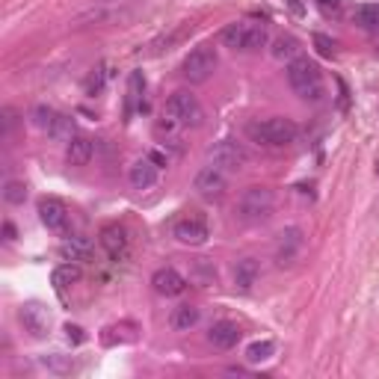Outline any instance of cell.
Here are the masks:
<instances>
[{
  "label": "cell",
  "mask_w": 379,
  "mask_h": 379,
  "mask_svg": "<svg viewBox=\"0 0 379 379\" xmlns=\"http://www.w3.org/2000/svg\"><path fill=\"white\" fill-rule=\"evenodd\" d=\"M246 133L252 142H258V146H267V148H285L296 142L300 137V128L285 119V116H270V119H258V122H249L246 125Z\"/></svg>",
  "instance_id": "1"
},
{
  "label": "cell",
  "mask_w": 379,
  "mask_h": 379,
  "mask_svg": "<svg viewBox=\"0 0 379 379\" xmlns=\"http://www.w3.org/2000/svg\"><path fill=\"white\" fill-rule=\"evenodd\" d=\"M276 211V193L270 187H246L234 205V213H237L240 222L246 225H261L267 222Z\"/></svg>",
  "instance_id": "2"
},
{
  "label": "cell",
  "mask_w": 379,
  "mask_h": 379,
  "mask_svg": "<svg viewBox=\"0 0 379 379\" xmlns=\"http://www.w3.org/2000/svg\"><path fill=\"white\" fill-rule=\"evenodd\" d=\"M287 83L305 101H317L323 95V75L309 57H296L287 62Z\"/></svg>",
  "instance_id": "3"
},
{
  "label": "cell",
  "mask_w": 379,
  "mask_h": 379,
  "mask_svg": "<svg viewBox=\"0 0 379 379\" xmlns=\"http://www.w3.org/2000/svg\"><path fill=\"white\" fill-rule=\"evenodd\" d=\"M220 39L231 51H261L267 44V27L258 21H234L220 33Z\"/></svg>",
  "instance_id": "4"
},
{
  "label": "cell",
  "mask_w": 379,
  "mask_h": 379,
  "mask_svg": "<svg viewBox=\"0 0 379 379\" xmlns=\"http://www.w3.org/2000/svg\"><path fill=\"white\" fill-rule=\"evenodd\" d=\"M164 116H169V119L178 122L181 128H198V125L205 122L202 104H198V98L193 92H187V89H178V92L166 98Z\"/></svg>",
  "instance_id": "5"
},
{
  "label": "cell",
  "mask_w": 379,
  "mask_h": 379,
  "mask_svg": "<svg viewBox=\"0 0 379 379\" xmlns=\"http://www.w3.org/2000/svg\"><path fill=\"white\" fill-rule=\"evenodd\" d=\"M216 66H220L216 48H211V44H198V48H193L184 57L181 75H184V80H190V83H207V80L213 77Z\"/></svg>",
  "instance_id": "6"
},
{
  "label": "cell",
  "mask_w": 379,
  "mask_h": 379,
  "mask_svg": "<svg viewBox=\"0 0 379 379\" xmlns=\"http://www.w3.org/2000/svg\"><path fill=\"white\" fill-rule=\"evenodd\" d=\"M205 160L213 166H220L222 172H237V169H243L249 164V151L234 140H220L205 151Z\"/></svg>",
  "instance_id": "7"
},
{
  "label": "cell",
  "mask_w": 379,
  "mask_h": 379,
  "mask_svg": "<svg viewBox=\"0 0 379 379\" xmlns=\"http://www.w3.org/2000/svg\"><path fill=\"white\" fill-rule=\"evenodd\" d=\"M302 246H305V234L300 225H287V228L278 231L276 237V246H273V258H276V267H293L296 258L302 255Z\"/></svg>",
  "instance_id": "8"
},
{
  "label": "cell",
  "mask_w": 379,
  "mask_h": 379,
  "mask_svg": "<svg viewBox=\"0 0 379 379\" xmlns=\"http://www.w3.org/2000/svg\"><path fill=\"white\" fill-rule=\"evenodd\" d=\"M225 187H228V178H225L222 169L213 166V164L202 166L196 172V178H193V190L202 198H220L225 193Z\"/></svg>",
  "instance_id": "9"
},
{
  "label": "cell",
  "mask_w": 379,
  "mask_h": 379,
  "mask_svg": "<svg viewBox=\"0 0 379 379\" xmlns=\"http://www.w3.org/2000/svg\"><path fill=\"white\" fill-rule=\"evenodd\" d=\"M175 240L184 243V246H205L207 237H211V231H207V222L202 216H184V220L175 222Z\"/></svg>",
  "instance_id": "10"
},
{
  "label": "cell",
  "mask_w": 379,
  "mask_h": 379,
  "mask_svg": "<svg viewBox=\"0 0 379 379\" xmlns=\"http://www.w3.org/2000/svg\"><path fill=\"white\" fill-rule=\"evenodd\" d=\"M39 216H42V222L48 225V231L62 234L68 228V207H66V202H60V198H53V196L39 202Z\"/></svg>",
  "instance_id": "11"
},
{
  "label": "cell",
  "mask_w": 379,
  "mask_h": 379,
  "mask_svg": "<svg viewBox=\"0 0 379 379\" xmlns=\"http://www.w3.org/2000/svg\"><path fill=\"white\" fill-rule=\"evenodd\" d=\"M98 240H101V249L113 261L125 258V252H128V228H125V225H119V222L104 225L101 234H98Z\"/></svg>",
  "instance_id": "12"
},
{
  "label": "cell",
  "mask_w": 379,
  "mask_h": 379,
  "mask_svg": "<svg viewBox=\"0 0 379 379\" xmlns=\"http://www.w3.org/2000/svg\"><path fill=\"white\" fill-rule=\"evenodd\" d=\"M151 287H155V293H160V296H181L187 291V278L172 267H160L157 273L151 276Z\"/></svg>",
  "instance_id": "13"
},
{
  "label": "cell",
  "mask_w": 379,
  "mask_h": 379,
  "mask_svg": "<svg viewBox=\"0 0 379 379\" xmlns=\"http://www.w3.org/2000/svg\"><path fill=\"white\" fill-rule=\"evenodd\" d=\"M18 317H21L24 329L30 332V335H36V338H44V335H48V329H51V314H48V309H44V305H39V302H27Z\"/></svg>",
  "instance_id": "14"
},
{
  "label": "cell",
  "mask_w": 379,
  "mask_h": 379,
  "mask_svg": "<svg viewBox=\"0 0 379 379\" xmlns=\"http://www.w3.org/2000/svg\"><path fill=\"white\" fill-rule=\"evenodd\" d=\"M240 326L234 320H216L211 332H207V341L216 347V350H231V347H237V341H240Z\"/></svg>",
  "instance_id": "15"
},
{
  "label": "cell",
  "mask_w": 379,
  "mask_h": 379,
  "mask_svg": "<svg viewBox=\"0 0 379 379\" xmlns=\"http://www.w3.org/2000/svg\"><path fill=\"white\" fill-rule=\"evenodd\" d=\"M157 164L151 157H140L137 164H133L128 169V181L133 190H148V187H155L157 184Z\"/></svg>",
  "instance_id": "16"
},
{
  "label": "cell",
  "mask_w": 379,
  "mask_h": 379,
  "mask_svg": "<svg viewBox=\"0 0 379 379\" xmlns=\"http://www.w3.org/2000/svg\"><path fill=\"white\" fill-rule=\"evenodd\" d=\"M258 276H261L258 258L246 255V258H240L237 264H234V287H237V291H243V293H249L252 287H255Z\"/></svg>",
  "instance_id": "17"
},
{
  "label": "cell",
  "mask_w": 379,
  "mask_h": 379,
  "mask_svg": "<svg viewBox=\"0 0 379 379\" xmlns=\"http://www.w3.org/2000/svg\"><path fill=\"white\" fill-rule=\"evenodd\" d=\"M92 151H95L92 140H89V137H75L66 146V164L68 166H86L89 160H92Z\"/></svg>",
  "instance_id": "18"
},
{
  "label": "cell",
  "mask_w": 379,
  "mask_h": 379,
  "mask_svg": "<svg viewBox=\"0 0 379 379\" xmlns=\"http://www.w3.org/2000/svg\"><path fill=\"white\" fill-rule=\"evenodd\" d=\"M60 255L66 261H75V264H83V261L92 258V243L86 237H68L60 243Z\"/></svg>",
  "instance_id": "19"
},
{
  "label": "cell",
  "mask_w": 379,
  "mask_h": 379,
  "mask_svg": "<svg viewBox=\"0 0 379 379\" xmlns=\"http://www.w3.org/2000/svg\"><path fill=\"white\" fill-rule=\"evenodd\" d=\"M137 341V323H116V326H107L101 335L104 347H116V344H131Z\"/></svg>",
  "instance_id": "20"
},
{
  "label": "cell",
  "mask_w": 379,
  "mask_h": 379,
  "mask_svg": "<svg viewBox=\"0 0 379 379\" xmlns=\"http://www.w3.org/2000/svg\"><path fill=\"white\" fill-rule=\"evenodd\" d=\"M80 276H83V273H80V267L75 264V261H66V264H60L51 273V282H53L57 291H66L68 285H77L80 282Z\"/></svg>",
  "instance_id": "21"
},
{
  "label": "cell",
  "mask_w": 379,
  "mask_h": 379,
  "mask_svg": "<svg viewBox=\"0 0 379 379\" xmlns=\"http://www.w3.org/2000/svg\"><path fill=\"white\" fill-rule=\"evenodd\" d=\"M353 21H356L358 27H362V30H367V33H379V3L356 6Z\"/></svg>",
  "instance_id": "22"
},
{
  "label": "cell",
  "mask_w": 379,
  "mask_h": 379,
  "mask_svg": "<svg viewBox=\"0 0 379 379\" xmlns=\"http://www.w3.org/2000/svg\"><path fill=\"white\" fill-rule=\"evenodd\" d=\"M169 323H172L175 332H190L198 323V309L196 305H178L172 311V317H169Z\"/></svg>",
  "instance_id": "23"
},
{
  "label": "cell",
  "mask_w": 379,
  "mask_h": 379,
  "mask_svg": "<svg viewBox=\"0 0 379 379\" xmlns=\"http://www.w3.org/2000/svg\"><path fill=\"white\" fill-rule=\"evenodd\" d=\"M142 92H146V77H142V71H131V77H128V116H133V110L142 107Z\"/></svg>",
  "instance_id": "24"
},
{
  "label": "cell",
  "mask_w": 379,
  "mask_h": 379,
  "mask_svg": "<svg viewBox=\"0 0 379 379\" xmlns=\"http://www.w3.org/2000/svg\"><path fill=\"white\" fill-rule=\"evenodd\" d=\"M296 53H300V42H296L293 39V36H276V39H273V57L276 60H287V62H291V60H296Z\"/></svg>",
  "instance_id": "25"
},
{
  "label": "cell",
  "mask_w": 379,
  "mask_h": 379,
  "mask_svg": "<svg viewBox=\"0 0 379 379\" xmlns=\"http://www.w3.org/2000/svg\"><path fill=\"white\" fill-rule=\"evenodd\" d=\"M273 353H276L273 341H255V344L246 347V362H252V365L267 362V358H273Z\"/></svg>",
  "instance_id": "26"
},
{
  "label": "cell",
  "mask_w": 379,
  "mask_h": 379,
  "mask_svg": "<svg viewBox=\"0 0 379 379\" xmlns=\"http://www.w3.org/2000/svg\"><path fill=\"white\" fill-rule=\"evenodd\" d=\"M110 66H98V68H92L89 71V77H86V83H83V89H86V95H98L104 89V83H107V77H110V71H107Z\"/></svg>",
  "instance_id": "27"
},
{
  "label": "cell",
  "mask_w": 379,
  "mask_h": 379,
  "mask_svg": "<svg viewBox=\"0 0 379 379\" xmlns=\"http://www.w3.org/2000/svg\"><path fill=\"white\" fill-rule=\"evenodd\" d=\"M53 140H66V142H71L75 140V125H71V119L68 116H57V122H53V128L48 131Z\"/></svg>",
  "instance_id": "28"
},
{
  "label": "cell",
  "mask_w": 379,
  "mask_h": 379,
  "mask_svg": "<svg viewBox=\"0 0 379 379\" xmlns=\"http://www.w3.org/2000/svg\"><path fill=\"white\" fill-rule=\"evenodd\" d=\"M57 110H51V107H44V104H39L33 110V122H36V128H42V131H51L53 128V122H57Z\"/></svg>",
  "instance_id": "29"
},
{
  "label": "cell",
  "mask_w": 379,
  "mask_h": 379,
  "mask_svg": "<svg viewBox=\"0 0 379 379\" xmlns=\"http://www.w3.org/2000/svg\"><path fill=\"white\" fill-rule=\"evenodd\" d=\"M3 198H6L9 205H24V198H27V184H24V181H6Z\"/></svg>",
  "instance_id": "30"
},
{
  "label": "cell",
  "mask_w": 379,
  "mask_h": 379,
  "mask_svg": "<svg viewBox=\"0 0 379 379\" xmlns=\"http://www.w3.org/2000/svg\"><path fill=\"white\" fill-rule=\"evenodd\" d=\"M314 48H317V53H320V57H326V60L335 57V42H332L329 36H323V33H314Z\"/></svg>",
  "instance_id": "31"
},
{
  "label": "cell",
  "mask_w": 379,
  "mask_h": 379,
  "mask_svg": "<svg viewBox=\"0 0 379 379\" xmlns=\"http://www.w3.org/2000/svg\"><path fill=\"white\" fill-rule=\"evenodd\" d=\"M66 335H68L71 344H80V341H83V329H80V326H71V323H68V326H66Z\"/></svg>",
  "instance_id": "32"
},
{
  "label": "cell",
  "mask_w": 379,
  "mask_h": 379,
  "mask_svg": "<svg viewBox=\"0 0 379 379\" xmlns=\"http://www.w3.org/2000/svg\"><path fill=\"white\" fill-rule=\"evenodd\" d=\"M15 237H18V234H15V225H12V222H3V240L12 243Z\"/></svg>",
  "instance_id": "33"
},
{
  "label": "cell",
  "mask_w": 379,
  "mask_h": 379,
  "mask_svg": "<svg viewBox=\"0 0 379 379\" xmlns=\"http://www.w3.org/2000/svg\"><path fill=\"white\" fill-rule=\"evenodd\" d=\"M148 157H151V160H155V164H157V166H166V157H164V155H160V151H151V155H148Z\"/></svg>",
  "instance_id": "34"
},
{
  "label": "cell",
  "mask_w": 379,
  "mask_h": 379,
  "mask_svg": "<svg viewBox=\"0 0 379 379\" xmlns=\"http://www.w3.org/2000/svg\"><path fill=\"white\" fill-rule=\"evenodd\" d=\"M341 0H320V6H338Z\"/></svg>",
  "instance_id": "35"
},
{
  "label": "cell",
  "mask_w": 379,
  "mask_h": 379,
  "mask_svg": "<svg viewBox=\"0 0 379 379\" xmlns=\"http://www.w3.org/2000/svg\"><path fill=\"white\" fill-rule=\"evenodd\" d=\"M376 175H379V157H376Z\"/></svg>",
  "instance_id": "36"
},
{
  "label": "cell",
  "mask_w": 379,
  "mask_h": 379,
  "mask_svg": "<svg viewBox=\"0 0 379 379\" xmlns=\"http://www.w3.org/2000/svg\"><path fill=\"white\" fill-rule=\"evenodd\" d=\"M293 3H296V0H293Z\"/></svg>",
  "instance_id": "37"
}]
</instances>
